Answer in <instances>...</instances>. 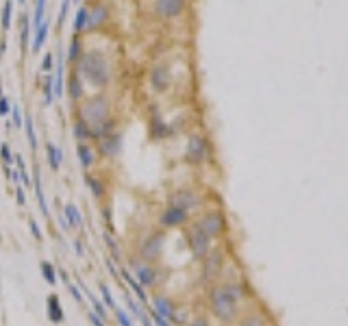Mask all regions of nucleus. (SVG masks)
Returning <instances> with one entry per match:
<instances>
[{"label":"nucleus","instance_id":"f257e3e1","mask_svg":"<svg viewBox=\"0 0 348 326\" xmlns=\"http://www.w3.org/2000/svg\"><path fill=\"white\" fill-rule=\"evenodd\" d=\"M209 300V311L211 315L222 324H233L235 320L239 318V311H242V305L226 291L224 283H216V285L209 287L207 293Z\"/></svg>","mask_w":348,"mask_h":326},{"label":"nucleus","instance_id":"f03ea898","mask_svg":"<svg viewBox=\"0 0 348 326\" xmlns=\"http://www.w3.org/2000/svg\"><path fill=\"white\" fill-rule=\"evenodd\" d=\"M78 76L87 78L94 87H105L109 81V63H107L105 54L98 50L83 53L81 61H78Z\"/></svg>","mask_w":348,"mask_h":326},{"label":"nucleus","instance_id":"7ed1b4c3","mask_svg":"<svg viewBox=\"0 0 348 326\" xmlns=\"http://www.w3.org/2000/svg\"><path fill=\"white\" fill-rule=\"evenodd\" d=\"M224 263H226V257H224V250L222 248H211L207 253V257L201 261V281L205 285H216L220 281L222 272H224Z\"/></svg>","mask_w":348,"mask_h":326},{"label":"nucleus","instance_id":"20e7f679","mask_svg":"<svg viewBox=\"0 0 348 326\" xmlns=\"http://www.w3.org/2000/svg\"><path fill=\"white\" fill-rule=\"evenodd\" d=\"M81 120L87 127H98L109 120V100L105 96H94L81 107Z\"/></svg>","mask_w":348,"mask_h":326},{"label":"nucleus","instance_id":"39448f33","mask_svg":"<svg viewBox=\"0 0 348 326\" xmlns=\"http://www.w3.org/2000/svg\"><path fill=\"white\" fill-rule=\"evenodd\" d=\"M187 246H189V250H192V257L196 261H202L207 257L209 250L213 248V239L207 233L201 231V226H198L196 222H192V226H189V231H187Z\"/></svg>","mask_w":348,"mask_h":326},{"label":"nucleus","instance_id":"423d86ee","mask_svg":"<svg viewBox=\"0 0 348 326\" xmlns=\"http://www.w3.org/2000/svg\"><path fill=\"white\" fill-rule=\"evenodd\" d=\"M196 224L201 226V231L207 233L211 239H218V237H222L226 231V217L220 209H211V211H205L198 217Z\"/></svg>","mask_w":348,"mask_h":326},{"label":"nucleus","instance_id":"0eeeda50","mask_svg":"<svg viewBox=\"0 0 348 326\" xmlns=\"http://www.w3.org/2000/svg\"><path fill=\"white\" fill-rule=\"evenodd\" d=\"M170 207H179V209H183V211L192 213L202 207V196L198 192H194L192 187H181L170 196Z\"/></svg>","mask_w":348,"mask_h":326},{"label":"nucleus","instance_id":"6e6552de","mask_svg":"<svg viewBox=\"0 0 348 326\" xmlns=\"http://www.w3.org/2000/svg\"><path fill=\"white\" fill-rule=\"evenodd\" d=\"M209 159V144L202 135L194 133L189 135V142H187V161L194 163V165H201Z\"/></svg>","mask_w":348,"mask_h":326},{"label":"nucleus","instance_id":"1a4fd4ad","mask_svg":"<svg viewBox=\"0 0 348 326\" xmlns=\"http://www.w3.org/2000/svg\"><path fill=\"white\" fill-rule=\"evenodd\" d=\"M128 265L135 270V278H137V283L144 287V290H148V287H155V285H157L159 272H157L152 265H148V263H137V261H133V259H131V263H128Z\"/></svg>","mask_w":348,"mask_h":326},{"label":"nucleus","instance_id":"9d476101","mask_svg":"<svg viewBox=\"0 0 348 326\" xmlns=\"http://www.w3.org/2000/svg\"><path fill=\"white\" fill-rule=\"evenodd\" d=\"M189 222V213L183 211L179 207H165L164 213L159 217V224L164 228H176V226H185Z\"/></svg>","mask_w":348,"mask_h":326},{"label":"nucleus","instance_id":"9b49d317","mask_svg":"<svg viewBox=\"0 0 348 326\" xmlns=\"http://www.w3.org/2000/svg\"><path fill=\"white\" fill-rule=\"evenodd\" d=\"M161 248H164V235H150L144 239L139 254L144 261H155L161 254Z\"/></svg>","mask_w":348,"mask_h":326},{"label":"nucleus","instance_id":"f8f14e48","mask_svg":"<svg viewBox=\"0 0 348 326\" xmlns=\"http://www.w3.org/2000/svg\"><path fill=\"white\" fill-rule=\"evenodd\" d=\"M152 311H155L157 315H161V318L170 320V322L176 320V307L168 296H155L152 298Z\"/></svg>","mask_w":348,"mask_h":326},{"label":"nucleus","instance_id":"ddd939ff","mask_svg":"<svg viewBox=\"0 0 348 326\" xmlns=\"http://www.w3.org/2000/svg\"><path fill=\"white\" fill-rule=\"evenodd\" d=\"M46 313H48V320L53 324H63L66 322V313H63L61 300H59L57 293H48V298H46Z\"/></svg>","mask_w":348,"mask_h":326},{"label":"nucleus","instance_id":"4468645a","mask_svg":"<svg viewBox=\"0 0 348 326\" xmlns=\"http://www.w3.org/2000/svg\"><path fill=\"white\" fill-rule=\"evenodd\" d=\"M150 83L155 91H165L170 87V72L165 65H152L150 70Z\"/></svg>","mask_w":348,"mask_h":326},{"label":"nucleus","instance_id":"2eb2a0df","mask_svg":"<svg viewBox=\"0 0 348 326\" xmlns=\"http://www.w3.org/2000/svg\"><path fill=\"white\" fill-rule=\"evenodd\" d=\"M122 150V135L120 133H109L107 137L100 139V152L103 157H115L118 152Z\"/></svg>","mask_w":348,"mask_h":326},{"label":"nucleus","instance_id":"dca6fc26","mask_svg":"<svg viewBox=\"0 0 348 326\" xmlns=\"http://www.w3.org/2000/svg\"><path fill=\"white\" fill-rule=\"evenodd\" d=\"M185 7V0H157V13L161 18H176L181 16Z\"/></svg>","mask_w":348,"mask_h":326},{"label":"nucleus","instance_id":"f3484780","mask_svg":"<svg viewBox=\"0 0 348 326\" xmlns=\"http://www.w3.org/2000/svg\"><path fill=\"white\" fill-rule=\"evenodd\" d=\"M33 189H35L37 204H39L41 216H44L46 220H48V217H50V207H48V202H46L44 187H41V170H39V167H35V172H33Z\"/></svg>","mask_w":348,"mask_h":326},{"label":"nucleus","instance_id":"a211bd4d","mask_svg":"<svg viewBox=\"0 0 348 326\" xmlns=\"http://www.w3.org/2000/svg\"><path fill=\"white\" fill-rule=\"evenodd\" d=\"M238 326H270V318L263 311H250L238 320Z\"/></svg>","mask_w":348,"mask_h":326},{"label":"nucleus","instance_id":"6ab92c4d","mask_svg":"<svg viewBox=\"0 0 348 326\" xmlns=\"http://www.w3.org/2000/svg\"><path fill=\"white\" fill-rule=\"evenodd\" d=\"M105 20H107V7L105 4H96L90 11V16H87V29L90 31L98 29V26L105 24Z\"/></svg>","mask_w":348,"mask_h":326},{"label":"nucleus","instance_id":"aec40b11","mask_svg":"<svg viewBox=\"0 0 348 326\" xmlns=\"http://www.w3.org/2000/svg\"><path fill=\"white\" fill-rule=\"evenodd\" d=\"M63 217L68 220V224L72 226V228H83L85 226V220H83V216H81V211L76 209V204H72V202H68L66 207H63Z\"/></svg>","mask_w":348,"mask_h":326},{"label":"nucleus","instance_id":"412c9836","mask_svg":"<svg viewBox=\"0 0 348 326\" xmlns=\"http://www.w3.org/2000/svg\"><path fill=\"white\" fill-rule=\"evenodd\" d=\"M46 157H48V165L53 172L59 170V165L63 163V150L59 146H55L53 142H46Z\"/></svg>","mask_w":348,"mask_h":326},{"label":"nucleus","instance_id":"4be33fe9","mask_svg":"<svg viewBox=\"0 0 348 326\" xmlns=\"http://www.w3.org/2000/svg\"><path fill=\"white\" fill-rule=\"evenodd\" d=\"M120 276H122L124 281H127V285L131 287L133 293H135L139 300H142V302H148V293H146V290H144V287L137 283V278L131 274V270H120Z\"/></svg>","mask_w":348,"mask_h":326},{"label":"nucleus","instance_id":"5701e85b","mask_svg":"<svg viewBox=\"0 0 348 326\" xmlns=\"http://www.w3.org/2000/svg\"><path fill=\"white\" fill-rule=\"evenodd\" d=\"M48 31H50V24H48V20H44L39 26L35 29V37H33V44H31V50L33 53H39L41 50V46H44V41L48 39Z\"/></svg>","mask_w":348,"mask_h":326},{"label":"nucleus","instance_id":"b1692460","mask_svg":"<svg viewBox=\"0 0 348 326\" xmlns=\"http://www.w3.org/2000/svg\"><path fill=\"white\" fill-rule=\"evenodd\" d=\"M76 157H78V163H81V167H85V170H90V167L94 165V150H92L87 144L78 142V146H76Z\"/></svg>","mask_w":348,"mask_h":326},{"label":"nucleus","instance_id":"393cba45","mask_svg":"<svg viewBox=\"0 0 348 326\" xmlns=\"http://www.w3.org/2000/svg\"><path fill=\"white\" fill-rule=\"evenodd\" d=\"M68 96H70V100H81L83 98V83H81L78 72H74L72 76L68 78Z\"/></svg>","mask_w":348,"mask_h":326},{"label":"nucleus","instance_id":"a878e982","mask_svg":"<svg viewBox=\"0 0 348 326\" xmlns=\"http://www.w3.org/2000/svg\"><path fill=\"white\" fill-rule=\"evenodd\" d=\"M39 270H41V278H44L48 285H57V268H55L50 261H41L39 263Z\"/></svg>","mask_w":348,"mask_h":326},{"label":"nucleus","instance_id":"bb28decb","mask_svg":"<svg viewBox=\"0 0 348 326\" xmlns=\"http://www.w3.org/2000/svg\"><path fill=\"white\" fill-rule=\"evenodd\" d=\"M87 16H90V9L81 4V7L76 9V18H74V31L76 33H85L87 31Z\"/></svg>","mask_w":348,"mask_h":326},{"label":"nucleus","instance_id":"cd10ccee","mask_svg":"<svg viewBox=\"0 0 348 326\" xmlns=\"http://www.w3.org/2000/svg\"><path fill=\"white\" fill-rule=\"evenodd\" d=\"M11 16H13V0H4L2 4V18H0V26L7 33L11 29Z\"/></svg>","mask_w":348,"mask_h":326},{"label":"nucleus","instance_id":"c85d7f7f","mask_svg":"<svg viewBox=\"0 0 348 326\" xmlns=\"http://www.w3.org/2000/svg\"><path fill=\"white\" fill-rule=\"evenodd\" d=\"M85 183H87V187H90V192L94 198H103L105 196V183L103 181H98V179H92V176H85Z\"/></svg>","mask_w":348,"mask_h":326},{"label":"nucleus","instance_id":"c756f323","mask_svg":"<svg viewBox=\"0 0 348 326\" xmlns=\"http://www.w3.org/2000/svg\"><path fill=\"white\" fill-rule=\"evenodd\" d=\"M24 130H26V139L31 144V150H37V135H35V127H33V118L31 115H24Z\"/></svg>","mask_w":348,"mask_h":326},{"label":"nucleus","instance_id":"7c9ffc66","mask_svg":"<svg viewBox=\"0 0 348 326\" xmlns=\"http://www.w3.org/2000/svg\"><path fill=\"white\" fill-rule=\"evenodd\" d=\"M72 133H74V137H76L78 142H85V139H90V127H87L81 118L72 124Z\"/></svg>","mask_w":348,"mask_h":326},{"label":"nucleus","instance_id":"2f4dec72","mask_svg":"<svg viewBox=\"0 0 348 326\" xmlns=\"http://www.w3.org/2000/svg\"><path fill=\"white\" fill-rule=\"evenodd\" d=\"M44 107H50L55 102V91H53V76L46 74V81H44Z\"/></svg>","mask_w":348,"mask_h":326},{"label":"nucleus","instance_id":"473e14b6","mask_svg":"<svg viewBox=\"0 0 348 326\" xmlns=\"http://www.w3.org/2000/svg\"><path fill=\"white\" fill-rule=\"evenodd\" d=\"M150 133H152V137H157V139H161V137H165V135H168V127L164 124V120H161L159 115H155V118H152Z\"/></svg>","mask_w":348,"mask_h":326},{"label":"nucleus","instance_id":"72a5a7b5","mask_svg":"<svg viewBox=\"0 0 348 326\" xmlns=\"http://www.w3.org/2000/svg\"><path fill=\"white\" fill-rule=\"evenodd\" d=\"M100 296H103V302H105L107 309H115V307H118L115 305V300H113V293H111L107 283H100Z\"/></svg>","mask_w":348,"mask_h":326},{"label":"nucleus","instance_id":"f704fd0d","mask_svg":"<svg viewBox=\"0 0 348 326\" xmlns=\"http://www.w3.org/2000/svg\"><path fill=\"white\" fill-rule=\"evenodd\" d=\"M68 285V291H70V296L74 298V302H76V305H85V293L81 291V287L78 285H74V283H66Z\"/></svg>","mask_w":348,"mask_h":326},{"label":"nucleus","instance_id":"c9c22d12","mask_svg":"<svg viewBox=\"0 0 348 326\" xmlns=\"http://www.w3.org/2000/svg\"><path fill=\"white\" fill-rule=\"evenodd\" d=\"M44 13H46V0H37L35 16H33V26H35V29L41 24V22H44Z\"/></svg>","mask_w":348,"mask_h":326},{"label":"nucleus","instance_id":"e433bc0d","mask_svg":"<svg viewBox=\"0 0 348 326\" xmlns=\"http://www.w3.org/2000/svg\"><path fill=\"white\" fill-rule=\"evenodd\" d=\"M81 48H83L81 39H78V35H74V37H72V44H70V53H68V59H70V61H76L78 54H81Z\"/></svg>","mask_w":348,"mask_h":326},{"label":"nucleus","instance_id":"4c0bfd02","mask_svg":"<svg viewBox=\"0 0 348 326\" xmlns=\"http://www.w3.org/2000/svg\"><path fill=\"white\" fill-rule=\"evenodd\" d=\"M127 305H128V311L133 313V318H137V320L146 318V315H144V311H142V307H139V302H135L131 296H127Z\"/></svg>","mask_w":348,"mask_h":326},{"label":"nucleus","instance_id":"58836bf2","mask_svg":"<svg viewBox=\"0 0 348 326\" xmlns=\"http://www.w3.org/2000/svg\"><path fill=\"white\" fill-rule=\"evenodd\" d=\"M29 35H31V20L29 16H22V48L29 46Z\"/></svg>","mask_w":348,"mask_h":326},{"label":"nucleus","instance_id":"ea45409f","mask_svg":"<svg viewBox=\"0 0 348 326\" xmlns=\"http://www.w3.org/2000/svg\"><path fill=\"white\" fill-rule=\"evenodd\" d=\"M113 313H115V320H118V324H120V326H133V320L128 318V313H127L124 309L115 307V309H113Z\"/></svg>","mask_w":348,"mask_h":326},{"label":"nucleus","instance_id":"a19ab883","mask_svg":"<svg viewBox=\"0 0 348 326\" xmlns=\"http://www.w3.org/2000/svg\"><path fill=\"white\" fill-rule=\"evenodd\" d=\"M11 122H13V127H24V115H22L18 105H11Z\"/></svg>","mask_w":348,"mask_h":326},{"label":"nucleus","instance_id":"79ce46f5","mask_svg":"<svg viewBox=\"0 0 348 326\" xmlns=\"http://www.w3.org/2000/svg\"><path fill=\"white\" fill-rule=\"evenodd\" d=\"M0 159H2L4 165H13V155L9 144H0Z\"/></svg>","mask_w":348,"mask_h":326},{"label":"nucleus","instance_id":"37998d69","mask_svg":"<svg viewBox=\"0 0 348 326\" xmlns=\"http://www.w3.org/2000/svg\"><path fill=\"white\" fill-rule=\"evenodd\" d=\"M105 244L109 246V250H111V254H113V259L118 261V259H120V248H118V241H115L113 237L109 235V233H107V235H105Z\"/></svg>","mask_w":348,"mask_h":326},{"label":"nucleus","instance_id":"c03bdc74","mask_svg":"<svg viewBox=\"0 0 348 326\" xmlns=\"http://www.w3.org/2000/svg\"><path fill=\"white\" fill-rule=\"evenodd\" d=\"M39 68H41V72H46V74H50V72H53V68H55L53 54H50V53H46V54H44V59H41V65H39Z\"/></svg>","mask_w":348,"mask_h":326},{"label":"nucleus","instance_id":"a18cd8bd","mask_svg":"<svg viewBox=\"0 0 348 326\" xmlns=\"http://www.w3.org/2000/svg\"><path fill=\"white\" fill-rule=\"evenodd\" d=\"M70 4H72V0H61V9H59V24H63L68 18V11H70Z\"/></svg>","mask_w":348,"mask_h":326},{"label":"nucleus","instance_id":"49530a36","mask_svg":"<svg viewBox=\"0 0 348 326\" xmlns=\"http://www.w3.org/2000/svg\"><path fill=\"white\" fill-rule=\"evenodd\" d=\"M11 113V100H9L7 96L0 98V118H4V115Z\"/></svg>","mask_w":348,"mask_h":326},{"label":"nucleus","instance_id":"de8ad7c7","mask_svg":"<svg viewBox=\"0 0 348 326\" xmlns=\"http://www.w3.org/2000/svg\"><path fill=\"white\" fill-rule=\"evenodd\" d=\"M16 200H18V207H26V196H24V187L16 185Z\"/></svg>","mask_w":348,"mask_h":326},{"label":"nucleus","instance_id":"09e8293b","mask_svg":"<svg viewBox=\"0 0 348 326\" xmlns=\"http://www.w3.org/2000/svg\"><path fill=\"white\" fill-rule=\"evenodd\" d=\"M29 228H31V233H33V237H35L37 241L44 239V235H41V228H39V224H37L35 220H29Z\"/></svg>","mask_w":348,"mask_h":326},{"label":"nucleus","instance_id":"8fccbe9b","mask_svg":"<svg viewBox=\"0 0 348 326\" xmlns=\"http://www.w3.org/2000/svg\"><path fill=\"white\" fill-rule=\"evenodd\" d=\"M72 246H74V253H76V257H85V246H83L81 237L72 239Z\"/></svg>","mask_w":348,"mask_h":326},{"label":"nucleus","instance_id":"3c124183","mask_svg":"<svg viewBox=\"0 0 348 326\" xmlns=\"http://www.w3.org/2000/svg\"><path fill=\"white\" fill-rule=\"evenodd\" d=\"M152 324L155 326H172V322H170V320H165V318H161V315H157L155 311H152Z\"/></svg>","mask_w":348,"mask_h":326},{"label":"nucleus","instance_id":"603ef678","mask_svg":"<svg viewBox=\"0 0 348 326\" xmlns=\"http://www.w3.org/2000/svg\"><path fill=\"white\" fill-rule=\"evenodd\" d=\"M87 320H90V324H92V326H107V324H105V320H100L98 315L94 313V311H90V313H87Z\"/></svg>","mask_w":348,"mask_h":326},{"label":"nucleus","instance_id":"864d4df0","mask_svg":"<svg viewBox=\"0 0 348 326\" xmlns=\"http://www.w3.org/2000/svg\"><path fill=\"white\" fill-rule=\"evenodd\" d=\"M185 326H209V320L207 318H202V315H198V318H194V320H189Z\"/></svg>","mask_w":348,"mask_h":326},{"label":"nucleus","instance_id":"5fc2aeb1","mask_svg":"<svg viewBox=\"0 0 348 326\" xmlns=\"http://www.w3.org/2000/svg\"><path fill=\"white\" fill-rule=\"evenodd\" d=\"M59 228H61L63 233H68L70 228H72V226L68 224V220H66V217H63V213H61V216H59Z\"/></svg>","mask_w":348,"mask_h":326},{"label":"nucleus","instance_id":"6e6d98bb","mask_svg":"<svg viewBox=\"0 0 348 326\" xmlns=\"http://www.w3.org/2000/svg\"><path fill=\"white\" fill-rule=\"evenodd\" d=\"M107 268H109V272H111V276H113V278H118V276H120V270L115 268V265L111 263V261H107Z\"/></svg>","mask_w":348,"mask_h":326},{"label":"nucleus","instance_id":"4d7b16f0","mask_svg":"<svg viewBox=\"0 0 348 326\" xmlns=\"http://www.w3.org/2000/svg\"><path fill=\"white\" fill-rule=\"evenodd\" d=\"M142 326H155V324H152L148 318H144V320H142Z\"/></svg>","mask_w":348,"mask_h":326},{"label":"nucleus","instance_id":"13d9d810","mask_svg":"<svg viewBox=\"0 0 348 326\" xmlns=\"http://www.w3.org/2000/svg\"><path fill=\"white\" fill-rule=\"evenodd\" d=\"M2 96H4V94H2V85H0V98H2Z\"/></svg>","mask_w":348,"mask_h":326},{"label":"nucleus","instance_id":"bf43d9fd","mask_svg":"<svg viewBox=\"0 0 348 326\" xmlns=\"http://www.w3.org/2000/svg\"><path fill=\"white\" fill-rule=\"evenodd\" d=\"M18 2H20V4H24V2H26V0H18Z\"/></svg>","mask_w":348,"mask_h":326}]
</instances>
